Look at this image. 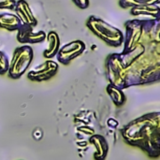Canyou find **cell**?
<instances>
[{
    "label": "cell",
    "instance_id": "ba28073f",
    "mask_svg": "<svg viewBox=\"0 0 160 160\" xmlns=\"http://www.w3.org/2000/svg\"><path fill=\"white\" fill-rule=\"evenodd\" d=\"M58 71V64L52 60H47L39 66L31 69L27 78L33 82H44L52 78Z\"/></svg>",
    "mask_w": 160,
    "mask_h": 160
},
{
    "label": "cell",
    "instance_id": "5bb4252c",
    "mask_svg": "<svg viewBox=\"0 0 160 160\" xmlns=\"http://www.w3.org/2000/svg\"><path fill=\"white\" fill-rule=\"evenodd\" d=\"M22 22L16 14L4 12L0 14V29L17 31L22 26Z\"/></svg>",
    "mask_w": 160,
    "mask_h": 160
},
{
    "label": "cell",
    "instance_id": "277c9868",
    "mask_svg": "<svg viewBox=\"0 0 160 160\" xmlns=\"http://www.w3.org/2000/svg\"><path fill=\"white\" fill-rule=\"evenodd\" d=\"M86 26L98 38L102 39L105 43L112 47H119L123 45L124 34L123 32L104 20L96 16H90L86 22Z\"/></svg>",
    "mask_w": 160,
    "mask_h": 160
},
{
    "label": "cell",
    "instance_id": "7c38bea8",
    "mask_svg": "<svg viewBox=\"0 0 160 160\" xmlns=\"http://www.w3.org/2000/svg\"><path fill=\"white\" fill-rule=\"evenodd\" d=\"M159 5L147 4L130 8V14L133 16H149L154 19H160Z\"/></svg>",
    "mask_w": 160,
    "mask_h": 160
},
{
    "label": "cell",
    "instance_id": "e0dca14e",
    "mask_svg": "<svg viewBox=\"0 0 160 160\" xmlns=\"http://www.w3.org/2000/svg\"><path fill=\"white\" fill-rule=\"evenodd\" d=\"M9 67V58L4 52L3 51L0 50V75H5L8 73Z\"/></svg>",
    "mask_w": 160,
    "mask_h": 160
},
{
    "label": "cell",
    "instance_id": "8fae6325",
    "mask_svg": "<svg viewBox=\"0 0 160 160\" xmlns=\"http://www.w3.org/2000/svg\"><path fill=\"white\" fill-rule=\"evenodd\" d=\"M89 142L91 145L95 147V153H94V159L95 160H105L108 153H109V144L108 141L99 134H94L90 137Z\"/></svg>",
    "mask_w": 160,
    "mask_h": 160
},
{
    "label": "cell",
    "instance_id": "ac0fdd59",
    "mask_svg": "<svg viewBox=\"0 0 160 160\" xmlns=\"http://www.w3.org/2000/svg\"><path fill=\"white\" fill-rule=\"evenodd\" d=\"M16 0H0V9H14Z\"/></svg>",
    "mask_w": 160,
    "mask_h": 160
},
{
    "label": "cell",
    "instance_id": "52a82bcc",
    "mask_svg": "<svg viewBox=\"0 0 160 160\" xmlns=\"http://www.w3.org/2000/svg\"><path fill=\"white\" fill-rule=\"evenodd\" d=\"M86 50V45L82 40H73L60 47L56 58L63 65H68Z\"/></svg>",
    "mask_w": 160,
    "mask_h": 160
},
{
    "label": "cell",
    "instance_id": "7a4b0ae2",
    "mask_svg": "<svg viewBox=\"0 0 160 160\" xmlns=\"http://www.w3.org/2000/svg\"><path fill=\"white\" fill-rule=\"evenodd\" d=\"M125 142L138 147L152 158L160 157V112L145 113L129 123L122 129Z\"/></svg>",
    "mask_w": 160,
    "mask_h": 160
},
{
    "label": "cell",
    "instance_id": "9a60e30c",
    "mask_svg": "<svg viewBox=\"0 0 160 160\" xmlns=\"http://www.w3.org/2000/svg\"><path fill=\"white\" fill-rule=\"evenodd\" d=\"M106 91L109 95V97L111 98L112 101L113 102V104L117 107H121L125 104L126 102V96L125 93L122 89L115 87L112 84H108Z\"/></svg>",
    "mask_w": 160,
    "mask_h": 160
},
{
    "label": "cell",
    "instance_id": "d6986e66",
    "mask_svg": "<svg viewBox=\"0 0 160 160\" xmlns=\"http://www.w3.org/2000/svg\"><path fill=\"white\" fill-rule=\"evenodd\" d=\"M73 2L78 8L82 9H85L89 7V0H73Z\"/></svg>",
    "mask_w": 160,
    "mask_h": 160
},
{
    "label": "cell",
    "instance_id": "5b68a950",
    "mask_svg": "<svg viewBox=\"0 0 160 160\" xmlns=\"http://www.w3.org/2000/svg\"><path fill=\"white\" fill-rule=\"evenodd\" d=\"M33 58L34 52L31 46L22 45L16 48L13 52V56L9 61L8 70V77L14 80L21 78L31 65Z\"/></svg>",
    "mask_w": 160,
    "mask_h": 160
},
{
    "label": "cell",
    "instance_id": "4fadbf2b",
    "mask_svg": "<svg viewBox=\"0 0 160 160\" xmlns=\"http://www.w3.org/2000/svg\"><path fill=\"white\" fill-rule=\"evenodd\" d=\"M46 39L48 42V48L43 52V56L46 59H52L56 56L61 47L60 38L55 31H50L48 35H46Z\"/></svg>",
    "mask_w": 160,
    "mask_h": 160
},
{
    "label": "cell",
    "instance_id": "3957f363",
    "mask_svg": "<svg viewBox=\"0 0 160 160\" xmlns=\"http://www.w3.org/2000/svg\"><path fill=\"white\" fill-rule=\"evenodd\" d=\"M124 49L122 53L135 49L138 45L146 46L160 41V19H134L125 23Z\"/></svg>",
    "mask_w": 160,
    "mask_h": 160
},
{
    "label": "cell",
    "instance_id": "30bf717a",
    "mask_svg": "<svg viewBox=\"0 0 160 160\" xmlns=\"http://www.w3.org/2000/svg\"><path fill=\"white\" fill-rule=\"evenodd\" d=\"M13 10L15 11V14L19 17L22 24H26L31 27L37 26L38 20L34 16L30 6L25 0H16Z\"/></svg>",
    "mask_w": 160,
    "mask_h": 160
},
{
    "label": "cell",
    "instance_id": "2e32d148",
    "mask_svg": "<svg viewBox=\"0 0 160 160\" xmlns=\"http://www.w3.org/2000/svg\"><path fill=\"white\" fill-rule=\"evenodd\" d=\"M147 4L160 5V0H119V5L123 8H128Z\"/></svg>",
    "mask_w": 160,
    "mask_h": 160
},
{
    "label": "cell",
    "instance_id": "6da1fadb",
    "mask_svg": "<svg viewBox=\"0 0 160 160\" xmlns=\"http://www.w3.org/2000/svg\"><path fill=\"white\" fill-rule=\"evenodd\" d=\"M120 54L126 68V89L160 80V41L146 46L138 45L132 51Z\"/></svg>",
    "mask_w": 160,
    "mask_h": 160
},
{
    "label": "cell",
    "instance_id": "9c48e42d",
    "mask_svg": "<svg viewBox=\"0 0 160 160\" xmlns=\"http://www.w3.org/2000/svg\"><path fill=\"white\" fill-rule=\"evenodd\" d=\"M17 40L22 44H37L44 41L46 39V33L44 31H34V27L26 24H22V26L17 30Z\"/></svg>",
    "mask_w": 160,
    "mask_h": 160
},
{
    "label": "cell",
    "instance_id": "8992f818",
    "mask_svg": "<svg viewBox=\"0 0 160 160\" xmlns=\"http://www.w3.org/2000/svg\"><path fill=\"white\" fill-rule=\"evenodd\" d=\"M107 79L109 83L122 90L125 88L126 68L120 52H113L108 55L106 60Z\"/></svg>",
    "mask_w": 160,
    "mask_h": 160
}]
</instances>
